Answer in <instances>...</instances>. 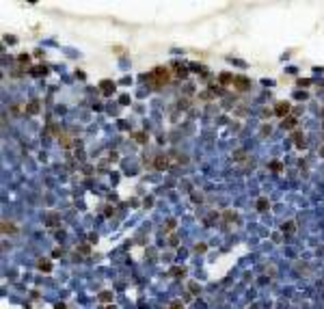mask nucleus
I'll return each instance as SVG.
<instances>
[{
	"instance_id": "f257e3e1",
	"label": "nucleus",
	"mask_w": 324,
	"mask_h": 309,
	"mask_svg": "<svg viewBox=\"0 0 324 309\" xmlns=\"http://www.w3.org/2000/svg\"><path fill=\"white\" fill-rule=\"evenodd\" d=\"M145 80L151 84V87H162V84H166V82L171 80V74H169L164 67H156L154 71H149V74L145 76Z\"/></svg>"
},
{
	"instance_id": "f03ea898",
	"label": "nucleus",
	"mask_w": 324,
	"mask_h": 309,
	"mask_svg": "<svg viewBox=\"0 0 324 309\" xmlns=\"http://www.w3.org/2000/svg\"><path fill=\"white\" fill-rule=\"evenodd\" d=\"M233 87L240 89V91H246V89H248V80L242 78V76H238V78H233Z\"/></svg>"
},
{
	"instance_id": "7ed1b4c3",
	"label": "nucleus",
	"mask_w": 324,
	"mask_h": 309,
	"mask_svg": "<svg viewBox=\"0 0 324 309\" xmlns=\"http://www.w3.org/2000/svg\"><path fill=\"white\" fill-rule=\"evenodd\" d=\"M275 112H277L279 117H285V115L290 112V104H287V102H281V104H277V106H275Z\"/></svg>"
},
{
	"instance_id": "20e7f679",
	"label": "nucleus",
	"mask_w": 324,
	"mask_h": 309,
	"mask_svg": "<svg viewBox=\"0 0 324 309\" xmlns=\"http://www.w3.org/2000/svg\"><path fill=\"white\" fill-rule=\"evenodd\" d=\"M154 166H156V169H166V166H169V160H166L164 156H158V158L154 160Z\"/></svg>"
},
{
	"instance_id": "39448f33",
	"label": "nucleus",
	"mask_w": 324,
	"mask_h": 309,
	"mask_svg": "<svg viewBox=\"0 0 324 309\" xmlns=\"http://www.w3.org/2000/svg\"><path fill=\"white\" fill-rule=\"evenodd\" d=\"M2 231H5V233H15V231H17V227H15L13 223H7V221H2Z\"/></svg>"
},
{
	"instance_id": "423d86ee",
	"label": "nucleus",
	"mask_w": 324,
	"mask_h": 309,
	"mask_svg": "<svg viewBox=\"0 0 324 309\" xmlns=\"http://www.w3.org/2000/svg\"><path fill=\"white\" fill-rule=\"evenodd\" d=\"M37 268H39V270H45V272H50L52 264H50V261H45V259H39V261H37Z\"/></svg>"
},
{
	"instance_id": "0eeeda50",
	"label": "nucleus",
	"mask_w": 324,
	"mask_h": 309,
	"mask_svg": "<svg viewBox=\"0 0 324 309\" xmlns=\"http://www.w3.org/2000/svg\"><path fill=\"white\" fill-rule=\"evenodd\" d=\"M45 71H48V69H45L43 65H39V67H33V69H30V74H33V76H41V74H45Z\"/></svg>"
},
{
	"instance_id": "6e6552de",
	"label": "nucleus",
	"mask_w": 324,
	"mask_h": 309,
	"mask_svg": "<svg viewBox=\"0 0 324 309\" xmlns=\"http://www.w3.org/2000/svg\"><path fill=\"white\" fill-rule=\"evenodd\" d=\"M112 89H115V87H112L108 80H104V82H102V91H104L106 95H110V93H112Z\"/></svg>"
},
{
	"instance_id": "1a4fd4ad",
	"label": "nucleus",
	"mask_w": 324,
	"mask_h": 309,
	"mask_svg": "<svg viewBox=\"0 0 324 309\" xmlns=\"http://www.w3.org/2000/svg\"><path fill=\"white\" fill-rule=\"evenodd\" d=\"M218 80H220L223 84H229V82H233V78H231V74H220V76H218Z\"/></svg>"
},
{
	"instance_id": "9d476101",
	"label": "nucleus",
	"mask_w": 324,
	"mask_h": 309,
	"mask_svg": "<svg viewBox=\"0 0 324 309\" xmlns=\"http://www.w3.org/2000/svg\"><path fill=\"white\" fill-rule=\"evenodd\" d=\"M294 126H296V117H290V119H285V121H283V128H287V130L294 128Z\"/></svg>"
},
{
	"instance_id": "9b49d317",
	"label": "nucleus",
	"mask_w": 324,
	"mask_h": 309,
	"mask_svg": "<svg viewBox=\"0 0 324 309\" xmlns=\"http://www.w3.org/2000/svg\"><path fill=\"white\" fill-rule=\"evenodd\" d=\"M26 110H28V112H37V110H39V102H30V104L26 106Z\"/></svg>"
},
{
	"instance_id": "f8f14e48",
	"label": "nucleus",
	"mask_w": 324,
	"mask_h": 309,
	"mask_svg": "<svg viewBox=\"0 0 324 309\" xmlns=\"http://www.w3.org/2000/svg\"><path fill=\"white\" fill-rule=\"evenodd\" d=\"M266 208H268V201H266V199H259V201H257V210H259V212H264Z\"/></svg>"
},
{
	"instance_id": "ddd939ff",
	"label": "nucleus",
	"mask_w": 324,
	"mask_h": 309,
	"mask_svg": "<svg viewBox=\"0 0 324 309\" xmlns=\"http://www.w3.org/2000/svg\"><path fill=\"white\" fill-rule=\"evenodd\" d=\"M184 268H171V275H175V277H184Z\"/></svg>"
},
{
	"instance_id": "4468645a",
	"label": "nucleus",
	"mask_w": 324,
	"mask_h": 309,
	"mask_svg": "<svg viewBox=\"0 0 324 309\" xmlns=\"http://www.w3.org/2000/svg\"><path fill=\"white\" fill-rule=\"evenodd\" d=\"M270 169H272V171H281V162H277V160H275V162L270 164Z\"/></svg>"
},
{
	"instance_id": "2eb2a0df",
	"label": "nucleus",
	"mask_w": 324,
	"mask_h": 309,
	"mask_svg": "<svg viewBox=\"0 0 324 309\" xmlns=\"http://www.w3.org/2000/svg\"><path fill=\"white\" fill-rule=\"evenodd\" d=\"M17 61H20V63H28V54H20Z\"/></svg>"
},
{
	"instance_id": "dca6fc26",
	"label": "nucleus",
	"mask_w": 324,
	"mask_h": 309,
	"mask_svg": "<svg viewBox=\"0 0 324 309\" xmlns=\"http://www.w3.org/2000/svg\"><path fill=\"white\" fill-rule=\"evenodd\" d=\"M171 309H182V303H180V300H173V303H171Z\"/></svg>"
},
{
	"instance_id": "f3484780",
	"label": "nucleus",
	"mask_w": 324,
	"mask_h": 309,
	"mask_svg": "<svg viewBox=\"0 0 324 309\" xmlns=\"http://www.w3.org/2000/svg\"><path fill=\"white\" fill-rule=\"evenodd\" d=\"M283 231H294V225H292V223H287V225H283Z\"/></svg>"
},
{
	"instance_id": "a211bd4d",
	"label": "nucleus",
	"mask_w": 324,
	"mask_h": 309,
	"mask_svg": "<svg viewBox=\"0 0 324 309\" xmlns=\"http://www.w3.org/2000/svg\"><path fill=\"white\" fill-rule=\"evenodd\" d=\"M190 292H192V294H197V292H199V288H197V283H190Z\"/></svg>"
},
{
	"instance_id": "6ab92c4d",
	"label": "nucleus",
	"mask_w": 324,
	"mask_h": 309,
	"mask_svg": "<svg viewBox=\"0 0 324 309\" xmlns=\"http://www.w3.org/2000/svg\"><path fill=\"white\" fill-rule=\"evenodd\" d=\"M99 298H102V300H110V294H108V292H104V294H99Z\"/></svg>"
},
{
	"instance_id": "aec40b11",
	"label": "nucleus",
	"mask_w": 324,
	"mask_h": 309,
	"mask_svg": "<svg viewBox=\"0 0 324 309\" xmlns=\"http://www.w3.org/2000/svg\"><path fill=\"white\" fill-rule=\"evenodd\" d=\"M233 158H236V160H242V158H244V151H242V149H240V151H238V154H236V156H233Z\"/></svg>"
},
{
	"instance_id": "412c9836",
	"label": "nucleus",
	"mask_w": 324,
	"mask_h": 309,
	"mask_svg": "<svg viewBox=\"0 0 324 309\" xmlns=\"http://www.w3.org/2000/svg\"><path fill=\"white\" fill-rule=\"evenodd\" d=\"M89 242H97V236H95V233H89Z\"/></svg>"
},
{
	"instance_id": "4be33fe9",
	"label": "nucleus",
	"mask_w": 324,
	"mask_h": 309,
	"mask_svg": "<svg viewBox=\"0 0 324 309\" xmlns=\"http://www.w3.org/2000/svg\"><path fill=\"white\" fill-rule=\"evenodd\" d=\"M54 309H67V307H65V303H59V305H56Z\"/></svg>"
},
{
	"instance_id": "5701e85b",
	"label": "nucleus",
	"mask_w": 324,
	"mask_h": 309,
	"mask_svg": "<svg viewBox=\"0 0 324 309\" xmlns=\"http://www.w3.org/2000/svg\"><path fill=\"white\" fill-rule=\"evenodd\" d=\"M104 309H117V307H112V305H108V307H104Z\"/></svg>"
},
{
	"instance_id": "b1692460",
	"label": "nucleus",
	"mask_w": 324,
	"mask_h": 309,
	"mask_svg": "<svg viewBox=\"0 0 324 309\" xmlns=\"http://www.w3.org/2000/svg\"><path fill=\"white\" fill-rule=\"evenodd\" d=\"M322 156H324V149H322Z\"/></svg>"
}]
</instances>
